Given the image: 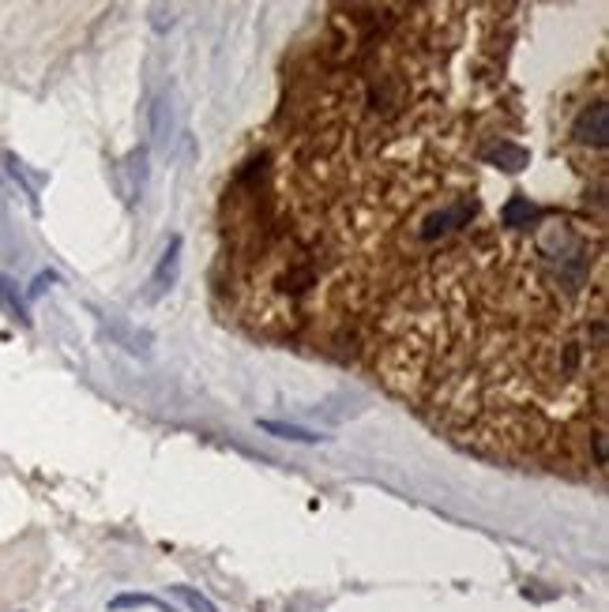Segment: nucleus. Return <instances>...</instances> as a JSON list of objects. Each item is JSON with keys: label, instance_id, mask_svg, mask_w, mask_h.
Returning <instances> with one entry per match:
<instances>
[{"label": "nucleus", "instance_id": "1", "mask_svg": "<svg viewBox=\"0 0 609 612\" xmlns=\"http://www.w3.org/2000/svg\"><path fill=\"white\" fill-rule=\"evenodd\" d=\"M177 252H181V237H173L170 248H166V256L158 263L155 278H151V286H155V297L158 293H166L173 286V278H177Z\"/></svg>", "mask_w": 609, "mask_h": 612}, {"label": "nucleus", "instance_id": "2", "mask_svg": "<svg viewBox=\"0 0 609 612\" xmlns=\"http://www.w3.org/2000/svg\"><path fill=\"white\" fill-rule=\"evenodd\" d=\"M260 429L275 432V436H282V440H294V444H316V440H324V436L301 429V425H279V421H260Z\"/></svg>", "mask_w": 609, "mask_h": 612}, {"label": "nucleus", "instance_id": "3", "mask_svg": "<svg viewBox=\"0 0 609 612\" xmlns=\"http://www.w3.org/2000/svg\"><path fill=\"white\" fill-rule=\"evenodd\" d=\"M132 605H143V609H162V612H173V609H166L158 597H151V594H121V597H113L110 601V609H132Z\"/></svg>", "mask_w": 609, "mask_h": 612}, {"label": "nucleus", "instance_id": "4", "mask_svg": "<svg viewBox=\"0 0 609 612\" xmlns=\"http://www.w3.org/2000/svg\"><path fill=\"white\" fill-rule=\"evenodd\" d=\"M177 594L185 597V601H188V605H192V609H196V612H219V609H215V605H211V601H207V597L192 594L188 586H177Z\"/></svg>", "mask_w": 609, "mask_h": 612}]
</instances>
